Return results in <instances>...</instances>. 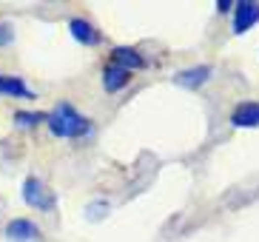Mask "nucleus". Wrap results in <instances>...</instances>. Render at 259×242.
Wrapping results in <instances>:
<instances>
[{"instance_id": "obj_1", "label": "nucleus", "mask_w": 259, "mask_h": 242, "mask_svg": "<svg viewBox=\"0 0 259 242\" xmlns=\"http://www.w3.org/2000/svg\"><path fill=\"white\" fill-rule=\"evenodd\" d=\"M46 123H49V131H52L54 137H71V140H80V137H89L94 131L92 123L85 120L74 106H69V103H60V106L46 117Z\"/></svg>"}, {"instance_id": "obj_2", "label": "nucleus", "mask_w": 259, "mask_h": 242, "mask_svg": "<svg viewBox=\"0 0 259 242\" xmlns=\"http://www.w3.org/2000/svg\"><path fill=\"white\" fill-rule=\"evenodd\" d=\"M23 199H26V205L34 208V211H46V214H52L54 205H57L54 191L46 188L43 180H37V177H29V180L23 182Z\"/></svg>"}, {"instance_id": "obj_3", "label": "nucleus", "mask_w": 259, "mask_h": 242, "mask_svg": "<svg viewBox=\"0 0 259 242\" xmlns=\"http://www.w3.org/2000/svg\"><path fill=\"white\" fill-rule=\"evenodd\" d=\"M256 23H259L256 0H239V3H234V31L236 34H248Z\"/></svg>"}, {"instance_id": "obj_4", "label": "nucleus", "mask_w": 259, "mask_h": 242, "mask_svg": "<svg viewBox=\"0 0 259 242\" xmlns=\"http://www.w3.org/2000/svg\"><path fill=\"white\" fill-rule=\"evenodd\" d=\"M6 236L12 242H40L43 239L40 228L34 225L31 220H12L6 225Z\"/></svg>"}, {"instance_id": "obj_5", "label": "nucleus", "mask_w": 259, "mask_h": 242, "mask_svg": "<svg viewBox=\"0 0 259 242\" xmlns=\"http://www.w3.org/2000/svg\"><path fill=\"white\" fill-rule=\"evenodd\" d=\"M231 123L236 129H256L259 126V103L248 100V103H239L231 114Z\"/></svg>"}, {"instance_id": "obj_6", "label": "nucleus", "mask_w": 259, "mask_h": 242, "mask_svg": "<svg viewBox=\"0 0 259 242\" xmlns=\"http://www.w3.org/2000/svg\"><path fill=\"white\" fill-rule=\"evenodd\" d=\"M128 83H131V71H125L122 66L108 63V66L103 68V89H106L108 94H114V91L125 89Z\"/></svg>"}, {"instance_id": "obj_7", "label": "nucleus", "mask_w": 259, "mask_h": 242, "mask_svg": "<svg viewBox=\"0 0 259 242\" xmlns=\"http://www.w3.org/2000/svg\"><path fill=\"white\" fill-rule=\"evenodd\" d=\"M208 80H211V66H194V68H185V71L174 74V83L185 86V89H199Z\"/></svg>"}, {"instance_id": "obj_8", "label": "nucleus", "mask_w": 259, "mask_h": 242, "mask_svg": "<svg viewBox=\"0 0 259 242\" xmlns=\"http://www.w3.org/2000/svg\"><path fill=\"white\" fill-rule=\"evenodd\" d=\"M69 29H71V37H74L77 43H83V46H97V43H100V31L94 29L89 20H80V17H74V20L69 23Z\"/></svg>"}, {"instance_id": "obj_9", "label": "nucleus", "mask_w": 259, "mask_h": 242, "mask_svg": "<svg viewBox=\"0 0 259 242\" xmlns=\"http://www.w3.org/2000/svg\"><path fill=\"white\" fill-rule=\"evenodd\" d=\"M111 63L122 66L125 71H137V68L145 66V60L137 54V49H131V46H117L114 54H111Z\"/></svg>"}, {"instance_id": "obj_10", "label": "nucleus", "mask_w": 259, "mask_h": 242, "mask_svg": "<svg viewBox=\"0 0 259 242\" xmlns=\"http://www.w3.org/2000/svg\"><path fill=\"white\" fill-rule=\"evenodd\" d=\"M0 94L6 97H17V100H31V89L20 80V77H0Z\"/></svg>"}, {"instance_id": "obj_11", "label": "nucleus", "mask_w": 259, "mask_h": 242, "mask_svg": "<svg viewBox=\"0 0 259 242\" xmlns=\"http://www.w3.org/2000/svg\"><path fill=\"white\" fill-rule=\"evenodd\" d=\"M40 120H46V114H29V111H17V126H23V129H31V126H37Z\"/></svg>"}, {"instance_id": "obj_12", "label": "nucleus", "mask_w": 259, "mask_h": 242, "mask_svg": "<svg viewBox=\"0 0 259 242\" xmlns=\"http://www.w3.org/2000/svg\"><path fill=\"white\" fill-rule=\"evenodd\" d=\"M15 40V31H12V26L9 23H0V46H6Z\"/></svg>"}, {"instance_id": "obj_13", "label": "nucleus", "mask_w": 259, "mask_h": 242, "mask_svg": "<svg viewBox=\"0 0 259 242\" xmlns=\"http://www.w3.org/2000/svg\"><path fill=\"white\" fill-rule=\"evenodd\" d=\"M217 9H220V12H231V9H234V3H231V0H220V3H217Z\"/></svg>"}]
</instances>
